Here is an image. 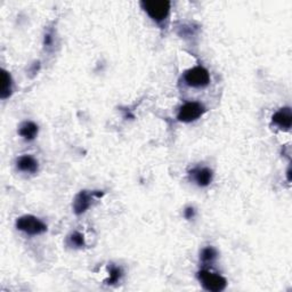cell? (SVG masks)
<instances>
[{
    "instance_id": "1",
    "label": "cell",
    "mask_w": 292,
    "mask_h": 292,
    "mask_svg": "<svg viewBox=\"0 0 292 292\" xmlns=\"http://www.w3.org/2000/svg\"><path fill=\"white\" fill-rule=\"evenodd\" d=\"M140 6L153 21L161 23L169 16L172 3L168 0H145L140 3Z\"/></svg>"
},
{
    "instance_id": "2",
    "label": "cell",
    "mask_w": 292,
    "mask_h": 292,
    "mask_svg": "<svg viewBox=\"0 0 292 292\" xmlns=\"http://www.w3.org/2000/svg\"><path fill=\"white\" fill-rule=\"evenodd\" d=\"M16 228L28 235H40L47 232L46 224L41 222L39 218L31 215H26L17 218Z\"/></svg>"
},
{
    "instance_id": "3",
    "label": "cell",
    "mask_w": 292,
    "mask_h": 292,
    "mask_svg": "<svg viewBox=\"0 0 292 292\" xmlns=\"http://www.w3.org/2000/svg\"><path fill=\"white\" fill-rule=\"evenodd\" d=\"M184 81L192 88H204L210 84V75L203 66H194L184 73Z\"/></svg>"
},
{
    "instance_id": "4",
    "label": "cell",
    "mask_w": 292,
    "mask_h": 292,
    "mask_svg": "<svg viewBox=\"0 0 292 292\" xmlns=\"http://www.w3.org/2000/svg\"><path fill=\"white\" fill-rule=\"evenodd\" d=\"M198 279L201 282L203 288L210 292H221L225 290L227 285V281L225 277L206 270L199 272Z\"/></svg>"
},
{
    "instance_id": "5",
    "label": "cell",
    "mask_w": 292,
    "mask_h": 292,
    "mask_svg": "<svg viewBox=\"0 0 292 292\" xmlns=\"http://www.w3.org/2000/svg\"><path fill=\"white\" fill-rule=\"evenodd\" d=\"M204 112H206V108L201 103H199V102H188L179 109L177 119L181 123L189 124L202 116Z\"/></svg>"
},
{
    "instance_id": "6",
    "label": "cell",
    "mask_w": 292,
    "mask_h": 292,
    "mask_svg": "<svg viewBox=\"0 0 292 292\" xmlns=\"http://www.w3.org/2000/svg\"><path fill=\"white\" fill-rule=\"evenodd\" d=\"M103 194L104 193L102 191H95L91 193L88 191H81L78 193L75 201H73V211L76 215H82L90 207L92 198H101Z\"/></svg>"
},
{
    "instance_id": "7",
    "label": "cell",
    "mask_w": 292,
    "mask_h": 292,
    "mask_svg": "<svg viewBox=\"0 0 292 292\" xmlns=\"http://www.w3.org/2000/svg\"><path fill=\"white\" fill-rule=\"evenodd\" d=\"M272 124L280 129L289 130L292 126V112L290 108H282L272 116Z\"/></svg>"
},
{
    "instance_id": "8",
    "label": "cell",
    "mask_w": 292,
    "mask_h": 292,
    "mask_svg": "<svg viewBox=\"0 0 292 292\" xmlns=\"http://www.w3.org/2000/svg\"><path fill=\"white\" fill-rule=\"evenodd\" d=\"M191 176L199 186L206 187L212 182L213 173L209 168H196L191 172Z\"/></svg>"
},
{
    "instance_id": "9",
    "label": "cell",
    "mask_w": 292,
    "mask_h": 292,
    "mask_svg": "<svg viewBox=\"0 0 292 292\" xmlns=\"http://www.w3.org/2000/svg\"><path fill=\"white\" fill-rule=\"evenodd\" d=\"M16 167L23 173L35 174L38 172V161L30 155H23L16 160Z\"/></svg>"
},
{
    "instance_id": "10",
    "label": "cell",
    "mask_w": 292,
    "mask_h": 292,
    "mask_svg": "<svg viewBox=\"0 0 292 292\" xmlns=\"http://www.w3.org/2000/svg\"><path fill=\"white\" fill-rule=\"evenodd\" d=\"M38 130V125L32 123V121H27V123H23L19 126L18 134L26 140H33L37 137Z\"/></svg>"
},
{
    "instance_id": "11",
    "label": "cell",
    "mask_w": 292,
    "mask_h": 292,
    "mask_svg": "<svg viewBox=\"0 0 292 292\" xmlns=\"http://www.w3.org/2000/svg\"><path fill=\"white\" fill-rule=\"evenodd\" d=\"M12 77L6 70H2V90H0V97L2 100H6L12 95Z\"/></svg>"
},
{
    "instance_id": "12",
    "label": "cell",
    "mask_w": 292,
    "mask_h": 292,
    "mask_svg": "<svg viewBox=\"0 0 292 292\" xmlns=\"http://www.w3.org/2000/svg\"><path fill=\"white\" fill-rule=\"evenodd\" d=\"M67 245L72 248H84L86 246L85 236L79 232H73L67 237Z\"/></svg>"
},
{
    "instance_id": "13",
    "label": "cell",
    "mask_w": 292,
    "mask_h": 292,
    "mask_svg": "<svg viewBox=\"0 0 292 292\" xmlns=\"http://www.w3.org/2000/svg\"><path fill=\"white\" fill-rule=\"evenodd\" d=\"M217 256H218V252L215 248L208 247V248H204V249L201 251L200 258L203 262L209 264V262H212L213 260H215Z\"/></svg>"
},
{
    "instance_id": "14",
    "label": "cell",
    "mask_w": 292,
    "mask_h": 292,
    "mask_svg": "<svg viewBox=\"0 0 292 292\" xmlns=\"http://www.w3.org/2000/svg\"><path fill=\"white\" fill-rule=\"evenodd\" d=\"M121 277H123V270H121L120 267L111 266L110 267V277L105 281V283L106 284H114L118 281H120Z\"/></svg>"
},
{
    "instance_id": "15",
    "label": "cell",
    "mask_w": 292,
    "mask_h": 292,
    "mask_svg": "<svg viewBox=\"0 0 292 292\" xmlns=\"http://www.w3.org/2000/svg\"><path fill=\"white\" fill-rule=\"evenodd\" d=\"M184 216L186 219H192L194 216H196V210H194V208L188 207V208L185 209Z\"/></svg>"
},
{
    "instance_id": "16",
    "label": "cell",
    "mask_w": 292,
    "mask_h": 292,
    "mask_svg": "<svg viewBox=\"0 0 292 292\" xmlns=\"http://www.w3.org/2000/svg\"><path fill=\"white\" fill-rule=\"evenodd\" d=\"M52 40H53V39H52L51 35H46L45 36V45L46 46H50L51 43H52Z\"/></svg>"
}]
</instances>
